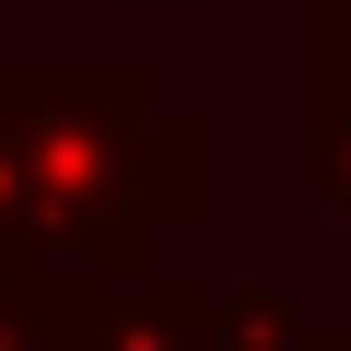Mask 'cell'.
<instances>
[{"mask_svg":"<svg viewBox=\"0 0 351 351\" xmlns=\"http://www.w3.org/2000/svg\"><path fill=\"white\" fill-rule=\"evenodd\" d=\"M0 258H71V223L47 199V176L24 164V141L0 129Z\"/></svg>","mask_w":351,"mask_h":351,"instance_id":"3957f363","label":"cell"},{"mask_svg":"<svg viewBox=\"0 0 351 351\" xmlns=\"http://www.w3.org/2000/svg\"><path fill=\"white\" fill-rule=\"evenodd\" d=\"M0 129H12L24 164L47 176V199L71 223V258L141 269L152 223L188 211L176 188H152V164L199 176V129L188 117H152L141 71H12L0 82Z\"/></svg>","mask_w":351,"mask_h":351,"instance_id":"6da1fadb","label":"cell"},{"mask_svg":"<svg viewBox=\"0 0 351 351\" xmlns=\"http://www.w3.org/2000/svg\"><path fill=\"white\" fill-rule=\"evenodd\" d=\"M304 351H351V339H328V328H316V339H304Z\"/></svg>","mask_w":351,"mask_h":351,"instance_id":"277c9868","label":"cell"},{"mask_svg":"<svg viewBox=\"0 0 351 351\" xmlns=\"http://www.w3.org/2000/svg\"><path fill=\"white\" fill-rule=\"evenodd\" d=\"M94 351H211V293L141 281L129 304H94Z\"/></svg>","mask_w":351,"mask_h":351,"instance_id":"7a4b0ae2","label":"cell"}]
</instances>
